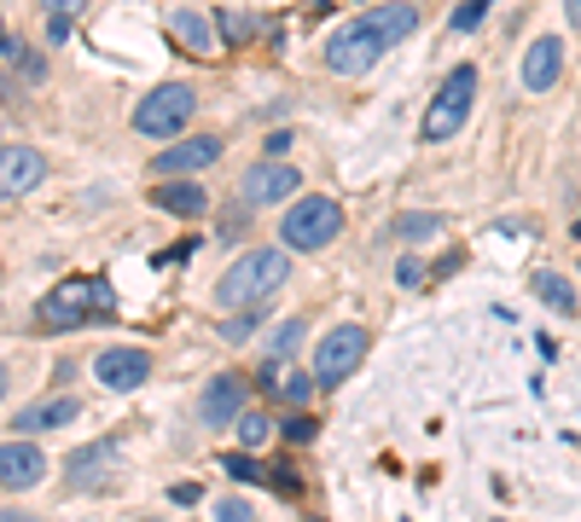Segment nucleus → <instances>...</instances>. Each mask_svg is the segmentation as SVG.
Instances as JSON below:
<instances>
[{
  "mask_svg": "<svg viewBox=\"0 0 581 522\" xmlns=\"http://www.w3.org/2000/svg\"><path fill=\"white\" fill-rule=\"evenodd\" d=\"M0 522H36V516H23V511H0Z\"/></svg>",
  "mask_w": 581,
  "mask_h": 522,
  "instance_id": "obj_34",
  "label": "nucleus"
},
{
  "mask_svg": "<svg viewBox=\"0 0 581 522\" xmlns=\"http://www.w3.org/2000/svg\"><path fill=\"white\" fill-rule=\"evenodd\" d=\"M216 157H221V140H216V134H192V140H181V145H169L151 169H158V174H181V180H187V169H210Z\"/></svg>",
  "mask_w": 581,
  "mask_h": 522,
  "instance_id": "obj_13",
  "label": "nucleus"
},
{
  "mask_svg": "<svg viewBox=\"0 0 581 522\" xmlns=\"http://www.w3.org/2000/svg\"><path fill=\"white\" fill-rule=\"evenodd\" d=\"M309 395H314V378H286V401H297V406H302Z\"/></svg>",
  "mask_w": 581,
  "mask_h": 522,
  "instance_id": "obj_29",
  "label": "nucleus"
},
{
  "mask_svg": "<svg viewBox=\"0 0 581 522\" xmlns=\"http://www.w3.org/2000/svg\"><path fill=\"white\" fill-rule=\"evenodd\" d=\"M221 464H227V476H239V482H262V470L250 464V459H233V453H227Z\"/></svg>",
  "mask_w": 581,
  "mask_h": 522,
  "instance_id": "obj_27",
  "label": "nucleus"
},
{
  "mask_svg": "<svg viewBox=\"0 0 581 522\" xmlns=\"http://www.w3.org/2000/svg\"><path fill=\"white\" fill-rule=\"evenodd\" d=\"M286 279H291L286 250H250V255H239L233 268L221 273L216 302H221V308H257V302H268L273 291H280Z\"/></svg>",
  "mask_w": 581,
  "mask_h": 522,
  "instance_id": "obj_2",
  "label": "nucleus"
},
{
  "mask_svg": "<svg viewBox=\"0 0 581 522\" xmlns=\"http://www.w3.org/2000/svg\"><path fill=\"white\" fill-rule=\"evenodd\" d=\"M575 232H581V215H575Z\"/></svg>",
  "mask_w": 581,
  "mask_h": 522,
  "instance_id": "obj_36",
  "label": "nucleus"
},
{
  "mask_svg": "<svg viewBox=\"0 0 581 522\" xmlns=\"http://www.w3.org/2000/svg\"><path fill=\"white\" fill-rule=\"evenodd\" d=\"M471 104H477V70H471V64L448 70V82L437 88L431 111H424V140H453V134L465 128Z\"/></svg>",
  "mask_w": 581,
  "mask_h": 522,
  "instance_id": "obj_5",
  "label": "nucleus"
},
{
  "mask_svg": "<svg viewBox=\"0 0 581 522\" xmlns=\"http://www.w3.org/2000/svg\"><path fill=\"white\" fill-rule=\"evenodd\" d=\"M151 203L169 209V215H204V209H210V198H204L198 180H163V187L151 192Z\"/></svg>",
  "mask_w": 581,
  "mask_h": 522,
  "instance_id": "obj_15",
  "label": "nucleus"
},
{
  "mask_svg": "<svg viewBox=\"0 0 581 522\" xmlns=\"http://www.w3.org/2000/svg\"><path fill=\"white\" fill-rule=\"evenodd\" d=\"M111 464H117V448H111V441H99L93 453H76V459H70V488H76V493H88V482L99 488V482L111 476Z\"/></svg>",
  "mask_w": 581,
  "mask_h": 522,
  "instance_id": "obj_16",
  "label": "nucleus"
},
{
  "mask_svg": "<svg viewBox=\"0 0 581 522\" xmlns=\"http://www.w3.org/2000/svg\"><path fill=\"white\" fill-rule=\"evenodd\" d=\"M41 476H47V453L41 448H30V441H7V448H0V488L23 493V488H36Z\"/></svg>",
  "mask_w": 581,
  "mask_h": 522,
  "instance_id": "obj_11",
  "label": "nucleus"
},
{
  "mask_svg": "<svg viewBox=\"0 0 581 522\" xmlns=\"http://www.w3.org/2000/svg\"><path fill=\"white\" fill-rule=\"evenodd\" d=\"M82 412V401H47V406H23L18 412V430H59V424H70V418Z\"/></svg>",
  "mask_w": 581,
  "mask_h": 522,
  "instance_id": "obj_17",
  "label": "nucleus"
},
{
  "mask_svg": "<svg viewBox=\"0 0 581 522\" xmlns=\"http://www.w3.org/2000/svg\"><path fill=\"white\" fill-rule=\"evenodd\" d=\"M419 30V7L413 0H384L367 18L343 23V30L325 36V70L332 76H367L395 41H408Z\"/></svg>",
  "mask_w": 581,
  "mask_h": 522,
  "instance_id": "obj_1",
  "label": "nucleus"
},
{
  "mask_svg": "<svg viewBox=\"0 0 581 522\" xmlns=\"http://www.w3.org/2000/svg\"><path fill=\"white\" fill-rule=\"evenodd\" d=\"M169 30H174V41L192 47V52H216V36H210V18L204 12H174Z\"/></svg>",
  "mask_w": 581,
  "mask_h": 522,
  "instance_id": "obj_19",
  "label": "nucleus"
},
{
  "mask_svg": "<svg viewBox=\"0 0 581 522\" xmlns=\"http://www.w3.org/2000/svg\"><path fill=\"white\" fill-rule=\"evenodd\" d=\"M535 297L547 308H559V313H575V284L559 279V273H535Z\"/></svg>",
  "mask_w": 581,
  "mask_h": 522,
  "instance_id": "obj_20",
  "label": "nucleus"
},
{
  "mask_svg": "<svg viewBox=\"0 0 581 522\" xmlns=\"http://www.w3.org/2000/svg\"><path fill=\"white\" fill-rule=\"evenodd\" d=\"M239 441H244V448H262V441H268V418L262 412H244L239 418Z\"/></svg>",
  "mask_w": 581,
  "mask_h": 522,
  "instance_id": "obj_22",
  "label": "nucleus"
},
{
  "mask_svg": "<svg viewBox=\"0 0 581 522\" xmlns=\"http://www.w3.org/2000/svg\"><path fill=\"white\" fill-rule=\"evenodd\" d=\"M367 331L361 325H332L325 331V343L314 349V383L320 389H338L343 378H355L361 372V360H367Z\"/></svg>",
  "mask_w": 581,
  "mask_h": 522,
  "instance_id": "obj_6",
  "label": "nucleus"
},
{
  "mask_svg": "<svg viewBox=\"0 0 581 522\" xmlns=\"http://www.w3.org/2000/svg\"><path fill=\"white\" fill-rule=\"evenodd\" d=\"M221 36H227V41H244V36H250V12H227V18H221Z\"/></svg>",
  "mask_w": 581,
  "mask_h": 522,
  "instance_id": "obj_26",
  "label": "nucleus"
},
{
  "mask_svg": "<svg viewBox=\"0 0 581 522\" xmlns=\"http://www.w3.org/2000/svg\"><path fill=\"white\" fill-rule=\"evenodd\" d=\"M244 395H250L244 378L221 372L204 383V395H198V418H204V424H233V418H244Z\"/></svg>",
  "mask_w": 581,
  "mask_h": 522,
  "instance_id": "obj_9",
  "label": "nucleus"
},
{
  "mask_svg": "<svg viewBox=\"0 0 581 522\" xmlns=\"http://www.w3.org/2000/svg\"><path fill=\"white\" fill-rule=\"evenodd\" d=\"M216 522H257V511H250V500H221Z\"/></svg>",
  "mask_w": 581,
  "mask_h": 522,
  "instance_id": "obj_24",
  "label": "nucleus"
},
{
  "mask_svg": "<svg viewBox=\"0 0 581 522\" xmlns=\"http://www.w3.org/2000/svg\"><path fill=\"white\" fill-rule=\"evenodd\" d=\"M106 308H111V291H106V284H93V279H64L59 291H47L41 325L70 331V325H82L88 313H106Z\"/></svg>",
  "mask_w": 581,
  "mask_h": 522,
  "instance_id": "obj_7",
  "label": "nucleus"
},
{
  "mask_svg": "<svg viewBox=\"0 0 581 522\" xmlns=\"http://www.w3.org/2000/svg\"><path fill=\"white\" fill-rule=\"evenodd\" d=\"M93 372H99V383H106V389H140L146 372H151V360L140 349H106L93 360Z\"/></svg>",
  "mask_w": 581,
  "mask_h": 522,
  "instance_id": "obj_14",
  "label": "nucleus"
},
{
  "mask_svg": "<svg viewBox=\"0 0 581 522\" xmlns=\"http://www.w3.org/2000/svg\"><path fill=\"white\" fill-rule=\"evenodd\" d=\"M286 145H291L286 128H280V134H268V157H286Z\"/></svg>",
  "mask_w": 581,
  "mask_h": 522,
  "instance_id": "obj_32",
  "label": "nucleus"
},
{
  "mask_svg": "<svg viewBox=\"0 0 581 522\" xmlns=\"http://www.w3.org/2000/svg\"><path fill=\"white\" fill-rule=\"evenodd\" d=\"M291 192H297V169H286L280 157H268V163L244 174V203H280Z\"/></svg>",
  "mask_w": 581,
  "mask_h": 522,
  "instance_id": "obj_12",
  "label": "nucleus"
},
{
  "mask_svg": "<svg viewBox=\"0 0 581 522\" xmlns=\"http://www.w3.org/2000/svg\"><path fill=\"white\" fill-rule=\"evenodd\" d=\"M0 59H18V64H23V47L7 36V23H0Z\"/></svg>",
  "mask_w": 581,
  "mask_h": 522,
  "instance_id": "obj_31",
  "label": "nucleus"
},
{
  "mask_svg": "<svg viewBox=\"0 0 581 522\" xmlns=\"http://www.w3.org/2000/svg\"><path fill=\"white\" fill-rule=\"evenodd\" d=\"M437 227H442L437 215H408L395 232H401V239H437Z\"/></svg>",
  "mask_w": 581,
  "mask_h": 522,
  "instance_id": "obj_23",
  "label": "nucleus"
},
{
  "mask_svg": "<svg viewBox=\"0 0 581 522\" xmlns=\"http://www.w3.org/2000/svg\"><path fill=\"white\" fill-rule=\"evenodd\" d=\"M169 500H174V505H198V500H204V488H198V482H174Z\"/></svg>",
  "mask_w": 581,
  "mask_h": 522,
  "instance_id": "obj_28",
  "label": "nucleus"
},
{
  "mask_svg": "<svg viewBox=\"0 0 581 522\" xmlns=\"http://www.w3.org/2000/svg\"><path fill=\"white\" fill-rule=\"evenodd\" d=\"M564 18H570V30H581V0H564Z\"/></svg>",
  "mask_w": 581,
  "mask_h": 522,
  "instance_id": "obj_33",
  "label": "nucleus"
},
{
  "mask_svg": "<svg viewBox=\"0 0 581 522\" xmlns=\"http://www.w3.org/2000/svg\"><path fill=\"white\" fill-rule=\"evenodd\" d=\"M343 232V209L332 198H297L280 215V239L291 250H325Z\"/></svg>",
  "mask_w": 581,
  "mask_h": 522,
  "instance_id": "obj_3",
  "label": "nucleus"
},
{
  "mask_svg": "<svg viewBox=\"0 0 581 522\" xmlns=\"http://www.w3.org/2000/svg\"><path fill=\"white\" fill-rule=\"evenodd\" d=\"M286 435H291V441H309V435H314V418H291Z\"/></svg>",
  "mask_w": 581,
  "mask_h": 522,
  "instance_id": "obj_30",
  "label": "nucleus"
},
{
  "mask_svg": "<svg viewBox=\"0 0 581 522\" xmlns=\"http://www.w3.org/2000/svg\"><path fill=\"white\" fill-rule=\"evenodd\" d=\"M489 7H494V0H465V7H460V12H453V30H460V36H471V30H477V23H483V18H489Z\"/></svg>",
  "mask_w": 581,
  "mask_h": 522,
  "instance_id": "obj_21",
  "label": "nucleus"
},
{
  "mask_svg": "<svg viewBox=\"0 0 581 522\" xmlns=\"http://www.w3.org/2000/svg\"><path fill=\"white\" fill-rule=\"evenodd\" d=\"M523 88L529 93H547V88H559V76H564V47H559V36H541V41H529V52H523Z\"/></svg>",
  "mask_w": 581,
  "mask_h": 522,
  "instance_id": "obj_10",
  "label": "nucleus"
},
{
  "mask_svg": "<svg viewBox=\"0 0 581 522\" xmlns=\"http://www.w3.org/2000/svg\"><path fill=\"white\" fill-rule=\"evenodd\" d=\"M47 180V157L36 145H0V198H23Z\"/></svg>",
  "mask_w": 581,
  "mask_h": 522,
  "instance_id": "obj_8",
  "label": "nucleus"
},
{
  "mask_svg": "<svg viewBox=\"0 0 581 522\" xmlns=\"http://www.w3.org/2000/svg\"><path fill=\"white\" fill-rule=\"evenodd\" d=\"M82 7H88V0H47V23H70Z\"/></svg>",
  "mask_w": 581,
  "mask_h": 522,
  "instance_id": "obj_25",
  "label": "nucleus"
},
{
  "mask_svg": "<svg viewBox=\"0 0 581 522\" xmlns=\"http://www.w3.org/2000/svg\"><path fill=\"white\" fill-rule=\"evenodd\" d=\"M198 111V93L187 82H163V88H151L140 99V111H134V134L146 140H169V134H181L187 117Z\"/></svg>",
  "mask_w": 581,
  "mask_h": 522,
  "instance_id": "obj_4",
  "label": "nucleus"
},
{
  "mask_svg": "<svg viewBox=\"0 0 581 522\" xmlns=\"http://www.w3.org/2000/svg\"><path fill=\"white\" fill-rule=\"evenodd\" d=\"M0 395H7V378H0Z\"/></svg>",
  "mask_w": 581,
  "mask_h": 522,
  "instance_id": "obj_35",
  "label": "nucleus"
},
{
  "mask_svg": "<svg viewBox=\"0 0 581 522\" xmlns=\"http://www.w3.org/2000/svg\"><path fill=\"white\" fill-rule=\"evenodd\" d=\"M302 337H309V320H286L280 331L268 337V378H280V365L302 349Z\"/></svg>",
  "mask_w": 581,
  "mask_h": 522,
  "instance_id": "obj_18",
  "label": "nucleus"
}]
</instances>
